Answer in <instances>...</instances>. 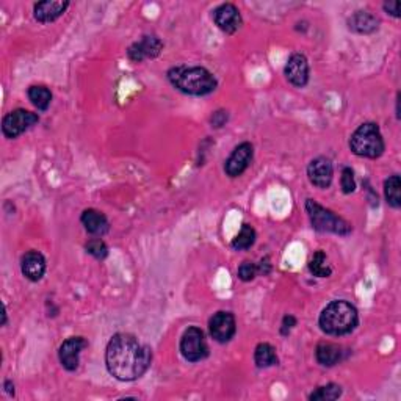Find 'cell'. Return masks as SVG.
<instances>
[{"mask_svg": "<svg viewBox=\"0 0 401 401\" xmlns=\"http://www.w3.org/2000/svg\"><path fill=\"white\" fill-rule=\"evenodd\" d=\"M152 362V351L135 336L118 332L108 342L105 365L108 373L118 381H135L146 373Z\"/></svg>", "mask_w": 401, "mask_h": 401, "instance_id": "obj_1", "label": "cell"}, {"mask_svg": "<svg viewBox=\"0 0 401 401\" xmlns=\"http://www.w3.org/2000/svg\"><path fill=\"white\" fill-rule=\"evenodd\" d=\"M173 87L188 96H207L218 87V80L203 66H176L168 71Z\"/></svg>", "mask_w": 401, "mask_h": 401, "instance_id": "obj_2", "label": "cell"}, {"mask_svg": "<svg viewBox=\"0 0 401 401\" xmlns=\"http://www.w3.org/2000/svg\"><path fill=\"white\" fill-rule=\"evenodd\" d=\"M320 329L328 336H347L358 328L359 313L351 302L336 300L326 306L318 318Z\"/></svg>", "mask_w": 401, "mask_h": 401, "instance_id": "obj_3", "label": "cell"}, {"mask_svg": "<svg viewBox=\"0 0 401 401\" xmlns=\"http://www.w3.org/2000/svg\"><path fill=\"white\" fill-rule=\"evenodd\" d=\"M349 149L358 157L378 158L384 154L386 143H384L380 125L375 123H364L354 130L349 138Z\"/></svg>", "mask_w": 401, "mask_h": 401, "instance_id": "obj_4", "label": "cell"}, {"mask_svg": "<svg viewBox=\"0 0 401 401\" xmlns=\"http://www.w3.org/2000/svg\"><path fill=\"white\" fill-rule=\"evenodd\" d=\"M306 212L311 220V225L318 232H331L337 236H348L351 234V225L334 212L325 209L317 200L307 199L306 200Z\"/></svg>", "mask_w": 401, "mask_h": 401, "instance_id": "obj_5", "label": "cell"}, {"mask_svg": "<svg viewBox=\"0 0 401 401\" xmlns=\"http://www.w3.org/2000/svg\"><path fill=\"white\" fill-rule=\"evenodd\" d=\"M181 354L188 362H199L209 356V347L203 329L192 326L181 339Z\"/></svg>", "mask_w": 401, "mask_h": 401, "instance_id": "obj_6", "label": "cell"}, {"mask_svg": "<svg viewBox=\"0 0 401 401\" xmlns=\"http://www.w3.org/2000/svg\"><path fill=\"white\" fill-rule=\"evenodd\" d=\"M38 121L39 116L37 113L24 110V108H18V110H13L8 114H5L2 121V134L10 140L18 138L19 135L33 127Z\"/></svg>", "mask_w": 401, "mask_h": 401, "instance_id": "obj_7", "label": "cell"}, {"mask_svg": "<svg viewBox=\"0 0 401 401\" xmlns=\"http://www.w3.org/2000/svg\"><path fill=\"white\" fill-rule=\"evenodd\" d=\"M210 336L218 343H227L237 332L236 317L231 312L220 311L209 320Z\"/></svg>", "mask_w": 401, "mask_h": 401, "instance_id": "obj_8", "label": "cell"}, {"mask_svg": "<svg viewBox=\"0 0 401 401\" xmlns=\"http://www.w3.org/2000/svg\"><path fill=\"white\" fill-rule=\"evenodd\" d=\"M254 157V147L251 143L245 141L234 149L231 156L226 160L225 171L229 177H238L242 176L248 166L253 162Z\"/></svg>", "mask_w": 401, "mask_h": 401, "instance_id": "obj_9", "label": "cell"}, {"mask_svg": "<svg viewBox=\"0 0 401 401\" xmlns=\"http://www.w3.org/2000/svg\"><path fill=\"white\" fill-rule=\"evenodd\" d=\"M163 50L162 39L156 35H145L140 41L134 43L127 50V56L135 63H141L149 59H156Z\"/></svg>", "mask_w": 401, "mask_h": 401, "instance_id": "obj_10", "label": "cell"}, {"mask_svg": "<svg viewBox=\"0 0 401 401\" xmlns=\"http://www.w3.org/2000/svg\"><path fill=\"white\" fill-rule=\"evenodd\" d=\"M88 347V342L83 337H70V339L63 342L60 347L59 358L61 365L65 367L68 371H76L80 364V354L85 348Z\"/></svg>", "mask_w": 401, "mask_h": 401, "instance_id": "obj_11", "label": "cell"}, {"mask_svg": "<svg viewBox=\"0 0 401 401\" xmlns=\"http://www.w3.org/2000/svg\"><path fill=\"white\" fill-rule=\"evenodd\" d=\"M214 21L220 30L225 33H236L243 24L242 14L234 3H223L214 11Z\"/></svg>", "mask_w": 401, "mask_h": 401, "instance_id": "obj_12", "label": "cell"}, {"mask_svg": "<svg viewBox=\"0 0 401 401\" xmlns=\"http://www.w3.org/2000/svg\"><path fill=\"white\" fill-rule=\"evenodd\" d=\"M307 177L312 185L318 188H329L334 179V166L326 157L313 158L307 166Z\"/></svg>", "mask_w": 401, "mask_h": 401, "instance_id": "obj_13", "label": "cell"}, {"mask_svg": "<svg viewBox=\"0 0 401 401\" xmlns=\"http://www.w3.org/2000/svg\"><path fill=\"white\" fill-rule=\"evenodd\" d=\"M289 82L296 88H305L309 82V61L302 54H294L284 68Z\"/></svg>", "mask_w": 401, "mask_h": 401, "instance_id": "obj_14", "label": "cell"}, {"mask_svg": "<svg viewBox=\"0 0 401 401\" xmlns=\"http://www.w3.org/2000/svg\"><path fill=\"white\" fill-rule=\"evenodd\" d=\"M45 268H48V265H45L44 256L38 253V251H28L27 254L22 256L21 271L32 282H38V280L43 279Z\"/></svg>", "mask_w": 401, "mask_h": 401, "instance_id": "obj_15", "label": "cell"}, {"mask_svg": "<svg viewBox=\"0 0 401 401\" xmlns=\"http://www.w3.org/2000/svg\"><path fill=\"white\" fill-rule=\"evenodd\" d=\"M70 7V2H61V0H44V2H38L33 7V14L35 19L41 24H48V22H54L59 19L60 16Z\"/></svg>", "mask_w": 401, "mask_h": 401, "instance_id": "obj_16", "label": "cell"}, {"mask_svg": "<svg viewBox=\"0 0 401 401\" xmlns=\"http://www.w3.org/2000/svg\"><path fill=\"white\" fill-rule=\"evenodd\" d=\"M80 221H82V225L85 226V229H87V232L91 234V236L102 237L110 231V223H108L107 216L99 210H94V209L85 210L82 216H80Z\"/></svg>", "mask_w": 401, "mask_h": 401, "instance_id": "obj_17", "label": "cell"}, {"mask_svg": "<svg viewBox=\"0 0 401 401\" xmlns=\"http://www.w3.org/2000/svg\"><path fill=\"white\" fill-rule=\"evenodd\" d=\"M315 358L317 362L323 367H334L339 362H342L345 358V351L340 345L331 342H322L318 343L317 349H315Z\"/></svg>", "mask_w": 401, "mask_h": 401, "instance_id": "obj_18", "label": "cell"}, {"mask_svg": "<svg viewBox=\"0 0 401 401\" xmlns=\"http://www.w3.org/2000/svg\"><path fill=\"white\" fill-rule=\"evenodd\" d=\"M380 27V21H378L373 14L369 11H356L351 18L348 19L349 30L360 33V35H367V33H373Z\"/></svg>", "mask_w": 401, "mask_h": 401, "instance_id": "obj_19", "label": "cell"}, {"mask_svg": "<svg viewBox=\"0 0 401 401\" xmlns=\"http://www.w3.org/2000/svg\"><path fill=\"white\" fill-rule=\"evenodd\" d=\"M254 362L259 369H268V367L278 365L276 349L270 343H259L254 351Z\"/></svg>", "mask_w": 401, "mask_h": 401, "instance_id": "obj_20", "label": "cell"}, {"mask_svg": "<svg viewBox=\"0 0 401 401\" xmlns=\"http://www.w3.org/2000/svg\"><path fill=\"white\" fill-rule=\"evenodd\" d=\"M27 94L32 104L41 112L48 110L50 102H52V93H50L48 87H43V85H33V87L28 88Z\"/></svg>", "mask_w": 401, "mask_h": 401, "instance_id": "obj_21", "label": "cell"}, {"mask_svg": "<svg viewBox=\"0 0 401 401\" xmlns=\"http://www.w3.org/2000/svg\"><path fill=\"white\" fill-rule=\"evenodd\" d=\"M400 188H401V181L398 174L391 176L386 182H384V194H386V200H387V204L393 209L401 207Z\"/></svg>", "mask_w": 401, "mask_h": 401, "instance_id": "obj_22", "label": "cell"}, {"mask_svg": "<svg viewBox=\"0 0 401 401\" xmlns=\"http://www.w3.org/2000/svg\"><path fill=\"white\" fill-rule=\"evenodd\" d=\"M309 270L317 278H328L331 276L332 268L328 263V257L323 253V251H317L311 259V263H309Z\"/></svg>", "mask_w": 401, "mask_h": 401, "instance_id": "obj_23", "label": "cell"}, {"mask_svg": "<svg viewBox=\"0 0 401 401\" xmlns=\"http://www.w3.org/2000/svg\"><path fill=\"white\" fill-rule=\"evenodd\" d=\"M256 231L253 226L245 225L242 226V231L238 232V236L232 240V248L236 251H243V249H249L251 246L256 243Z\"/></svg>", "mask_w": 401, "mask_h": 401, "instance_id": "obj_24", "label": "cell"}, {"mask_svg": "<svg viewBox=\"0 0 401 401\" xmlns=\"http://www.w3.org/2000/svg\"><path fill=\"white\" fill-rule=\"evenodd\" d=\"M342 397V387L337 386V384L331 382L326 384V386L318 387L317 391H313L311 395H309V400L311 401H331V400H337Z\"/></svg>", "mask_w": 401, "mask_h": 401, "instance_id": "obj_25", "label": "cell"}, {"mask_svg": "<svg viewBox=\"0 0 401 401\" xmlns=\"http://www.w3.org/2000/svg\"><path fill=\"white\" fill-rule=\"evenodd\" d=\"M85 249H87V253L93 256L97 260H104L108 256V246L105 245L104 240H101V237L91 238L90 242L85 245Z\"/></svg>", "mask_w": 401, "mask_h": 401, "instance_id": "obj_26", "label": "cell"}, {"mask_svg": "<svg viewBox=\"0 0 401 401\" xmlns=\"http://www.w3.org/2000/svg\"><path fill=\"white\" fill-rule=\"evenodd\" d=\"M257 274H259L257 273V263L254 262L246 260L238 268V279H242L243 282H249V280H253Z\"/></svg>", "mask_w": 401, "mask_h": 401, "instance_id": "obj_27", "label": "cell"}, {"mask_svg": "<svg viewBox=\"0 0 401 401\" xmlns=\"http://www.w3.org/2000/svg\"><path fill=\"white\" fill-rule=\"evenodd\" d=\"M340 183H342V190L345 194H349L356 190V182H354V173L351 168H343Z\"/></svg>", "mask_w": 401, "mask_h": 401, "instance_id": "obj_28", "label": "cell"}, {"mask_svg": "<svg viewBox=\"0 0 401 401\" xmlns=\"http://www.w3.org/2000/svg\"><path fill=\"white\" fill-rule=\"evenodd\" d=\"M296 326V318L294 315H285L282 318V325H280V334L282 336H289L290 331L294 329Z\"/></svg>", "mask_w": 401, "mask_h": 401, "instance_id": "obj_29", "label": "cell"}, {"mask_svg": "<svg viewBox=\"0 0 401 401\" xmlns=\"http://www.w3.org/2000/svg\"><path fill=\"white\" fill-rule=\"evenodd\" d=\"M384 11H386L387 14L393 16V18H400V2L398 0H392V2H386L382 5Z\"/></svg>", "mask_w": 401, "mask_h": 401, "instance_id": "obj_30", "label": "cell"}, {"mask_svg": "<svg viewBox=\"0 0 401 401\" xmlns=\"http://www.w3.org/2000/svg\"><path fill=\"white\" fill-rule=\"evenodd\" d=\"M227 121V112H216L214 113V116H212V125L214 127H223V125L226 124Z\"/></svg>", "mask_w": 401, "mask_h": 401, "instance_id": "obj_31", "label": "cell"}, {"mask_svg": "<svg viewBox=\"0 0 401 401\" xmlns=\"http://www.w3.org/2000/svg\"><path fill=\"white\" fill-rule=\"evenodd\" d=\"M270 271H271V263H270V259H268V257L262 259L260 263H257V273L262 274V276H267V274Z\"/></svg>", "mask_w": 401, "mask_h": 401, "instance_id": "obj_32", "label": "cell"}, {"mask_svg": "<svg viewBox=\"0 0 401 401\" xmlns=\"http://www.w3.org/2000/svg\"><path fill=\"white\" fill-rule=\"evenodd\" d=\"M3 389H5V392H7L8 395H14V384L13 381H10L7 380L3 382Z\"/></svg>", "mask_w": 401, "mask_h": 401, "instance_id": "obj_33", "label": "cell"}]
</instances>
